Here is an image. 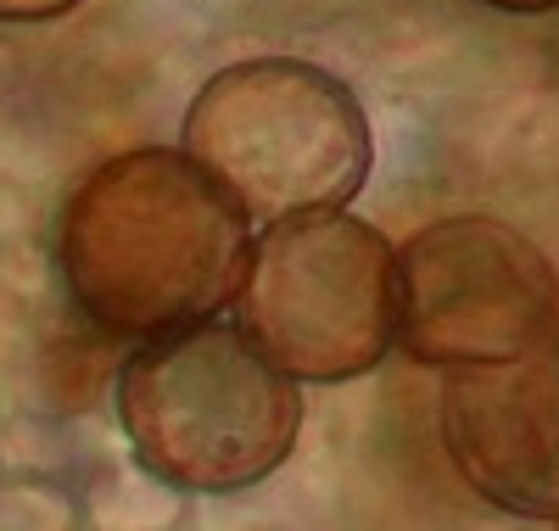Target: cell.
I'll return each instance as SVG.
<instances>
[{"mask_svg": "<svg viewBox=\"0 0 559 531\" xmlns=\"http://www.w3.org/2000/svg\"><path fill=\"white\" fill-rule=\"evenodd\" d=\"M84 0H0V23H57Z\"/></svg>", "mask_w": 559, "mask_h": 531, "instance_id": "52a82bcc", "label": "cell"}, {"mask_svg": "<svg viewBox=\"0 0 559 531\" xmlns=\"http://www.w3.org/2000/svg\"><path fill=\"white\" fill-rule=\"evenodd\" d=\"M185 157L247 219L280 224L342 213L376 168V140L364 102L336 73L297 57H252L197 90Z\"/></svg>", "mask_w": 559, "mask_h": 531, "instance_id": "3957f363", "label": "cell"}, {"mask_svg": "<svg viewBox=\"0 0 559 531\" xmlns=\"http://www.w3.org/2000/svg\"><path fill=\"white\" fill-rule=\"evenodd\" d=\"M236 314L286 380L369 375L397 335V247L353 213L280 219L247 247Z\"/></svg>", "mask_w": 559, "mask_h": 531, "instance_id": "277c9868", "label": "cell"}, {"mask_svg": "<svg viewBox=\"0 0 559 531\" xmlns=\"http://www.w3.org/2000/svg\"><path fill=\"white\" fill-rule=\"evenodd\" d=\"M442 442L471 487L509 509L559 515V364L554 342L481 369H448L442 380Z\"/></svg>", "mask_w": 559, "mask_h": 531, "instance_id": "8992f818", "label": "cell"}, {"mask_svg": "<svg viewBox=\"0 0 559 531\" xmlns=\"http://www.w3.org/2000/svg\"><path fill=\"white\" fill-rule=\"evenodd\" d=\"M554 531H559V515H554Z\"/></svg>", "mask_w": 559, "mask_h": 531, "instance_id": "30bf717a", "label": "cell"}, {"mask_svg": "<svg viewBox=\"0 0 559 531\" xmlns=\"http://www.w3.org/2000/svg\"><path fill=\"white\" fill-rule=\"evenodd\" d=\"M559 274L498 219H442L397 247V335L419 364H515L554 342Z\"/></svg>", "mask_w": 559, "mask_h": 531, "instance_id": "5b68a950", "label": "cell"}, {"mask_svg": "<svg viewBox=\"0 0 559 531\" xmlns=\"http://www.w3.org/2000/svg\"><path fill=\"white\" fill-rule=\"evenodd\" d=\"M118 425L140 470L179 493H247L292 459L302 392L241 324H185L152 335L118 369Z\"/></svg>", "mask_w": 559, "mask_h": 531, "instance_id": "7a4b0ae2", "label": "cell"}, {"mask_svg": "<svg viewBox=\"0 0 559 531\" xmlns=\"http://www.w3.org/2000/svg\"><path fill=\"white\" fill-rule=\"evenodd\" d=\"M554 364H559V342H554Z\"/></svg>", "mask_w": 559, "mask_h": 531, "instance_id": "9c48e42d", "label": "cell"}, {"mask_svg": "<svg viewBox=\"0 0 559 531\" xmlns=\"http://www.w3.org/2000/svg\"><path fill=\"white\" fill-rule=\"evenodd\" d=\"M247 247V213L168 146L96 163L57 219V263L79 314L146 342L236 303Z\"/></svg>", "mask_w": 559, "mask_h": 531, "instance_id": "6da1fadb", "label": "cell"}, {"mask_svg": "<svg viewBox=\"0 0 559 531\" xmlns=\"http://www.w3.org/2000/svg\"><path fill=\"white\" fill-rule=\"evenodd\" d=\"M498 12H515V17H537V12H559V0H487Z\"/></svg>", "mask_w": 559, "mask_h": 531, "instance_id": "ba28073f", "label": "cell"}]
</instances>
